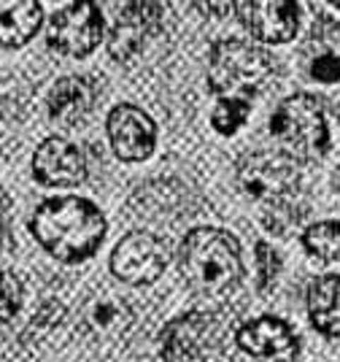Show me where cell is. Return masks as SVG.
<instances>
[{"label": "cell", "mask_w": 340, "mask_h": 362, "mask_svg": "<svg viewBox=\"0 0 340 362\" xmlns=\"http://www.w3.org/2000/svg\"><path fill=\"white\" fill-rule=\"evenodd\" d=\"M30 233L41 249L59 262H84L103 246L108 222L105 214L87 197L57 195L46 197L33 211Z\"/></svg>", "instance_id": "cell-1"}, {"label": "cell", "mask_w": 340, "mask_h": 362, "mask_svg": "<svg viewBox=\"0 0 340 362\" xmlns=\"http://www.w3.org/2000/svg\"><path fill=\"white\" fill-rule=\"evenodd\" d=\"M178 268L187 287L206 298H222L240 284V243L222 227H194L178 252Z\"/></svg>", "instance_id": "cell-2"}, {"label": "cell", "mask_w": 340, "mask_h": 362, "mask_svg": "<svg viewBox=\"0 0 340 362\" xmlns=\"http://www.w3.org/2000/svg\"><path fill=\"white\" fill-rule=\"evenodd\" d=\"M276 71L273 54L262 46L224 38L211 46L208 57V87L222 98H249Z\"/></svg>", "instance_id": "cell-3"}, {"label": "cell", "mask_w": 340, "mask_h": 362, "mask_svg": "<svg viewBox=\"0 0 340 362\" xmlns=\"http://www.w3.org/2000/svg\"><path fill=\"white\" fill-rule=\"evenodd\" d=\"M270 133L283 144V151L297 163L322 160L329 151L324 103L311 92H295L283 98L270 117Z\"/></svg>", "instance_id": "cell-4"}, {"label": "cell", "mask_w": 340, "mask_h": 362, "mask_svg": "<svg viewBox=\"0 0 340 362\" xmlns=\"http://www.w3.org/2000/svg\"><path fill=\"white\" fill-rule=\"evenodd\" d=\"M238 187L254 200L276 203L300 187V163L279 149H254L235 165Z\"/></svg>", "instance_id": "cell-5"}, {"label": "cell", "mask_w": 340, "mask_h": 362, "mask_svg": "<svg viewBox=\"0 0 340 362\" xmlns=\"http://www.w3.org/2000/svg\"><path fill=\"white\" fill-rule=\"evenodd\" d=\"M103 33L105 22L98 3H68L49 19L46 44L62 57L81 60L100 46Z\"/></svg>", "instance_id": "cell-6"}, {"label": "cell", "mask_w": 340, "mask_h": 362, "mask_svg": "<svg viewBox=\"0 0 340 362\" xmlns=\"http://www.w3.org/2000/svg\"><path fill=\"white\" fill-rule=\"evenodd\" d=\"M168 262H170L168 243L146 230H135L124 235L111 252V273L119 281L133 287L157 281L168 268Z\"/></svg>", "instance_id": "cell-7"}, {"label": "cell", "mask_w": 340, "mask_h": 362, "mask_svg": "<svg viewBox=\"0 0 340 362\" xmlns=\"http://www.w3.org/2000/svg\"><path fill=\"white\" fill-rule=\"evenodd\" d=\"M105 133L122 163H143L157 149V124L133 103H119L108 111Z\"/></svg>", "instance_id": "cell-8"}, {"label": "cell", "mask_w": 340, "mask_h": 362, "mask_svg": "<svg viewBox=\"0 0 340 362\" xmlns=\"http://www.w3.org/2000/svg\"><path fill=\"white\" fill-rule=\"evenodd\" d=\"M235 344L249 357L267 362H289L300 354V338L281 317H259L243 322L235 332Z\"/></svg>", "instance_id": "cell-9"}, {"label": "cell", "mask_w": 340, "mask_h": 362, "mask_svg": "<svg viewBox=\"0 0 340 362\" xmlns=\"http://www.w3.org/2000/svg\"><path fill=\"white\" fill-rule=\"evenodd\" d=\"M87 173L84 151L59 136L41 141L33 154V176L44 187H76L87 179Z\"/></svg>", "instance_id": "cell-10"}, {"label": "cell", "mask_w": 340, "mask_h": 362, "mask_svg": "<svg viewBox=\"0 0 340 362\" xmlns=\"http://www.w3.org/2000/svg\"><path fill=\"white\" fill-rule=\"evenodd\" d=\"M243 28L262 44H289L300 28V6L292 0H259L235 6Z\"/></svg>", "instance_id": "cell-11"}, {"label": "cell", "mask_w": 340, "mask_h": 362, "mask_svg": "<svg viewBox=\"0 0 340 362\" xmlns=\"http://www.w3.org/2000/svg\"><path fill=\"white\" fill-rule=\"evenodd\" d=\"M211 335H213V317L211 314H203V311L181 314L165 325L163 335H160V354L165 362L203 357Z\"/></svg>", "instance_id": "cell-12"}, {"label": "cell", "mask_w": 340, "mask_h": 362, "mask_svg": "<svg viewBox=\"0 0 340 362\" xmlns=\"http://www.w3.org/2000/svg\"><path fill=\"white\" fill-rule=\"evenodd\" d=\"M95 84L87 76H62L54 81V87L46 98V108L52 122H57L62 127H74L78 122L89 117V111L95 108Z\"/></svg>", "instance_id": "cell-13"}, {"label": "cell", "mask_w": 340, "mask_h": 362, "mask_svg": "<svg viewBox=\"0 0 340 362\" xmlns=\"http://www.w3.org/2000/svg\"><path fill=\"white\" fill-rule=\"evenodd\" d=\"M160 11L154 3H130L122 8V16L117 19L114 30L108 35V54L117 62H127L141 52V46L151 35V16Z\"/></svg>", "instance_id": "cell-14"}, {"label": "cell", "mask_w": 340, "mask_h": 362, "mask_svg": "<svg viewBox=\"0 0 340 362\" xmlns=\"http://www.w3.org/2000/svg\"><path fill=\"white\" fill-rule=\"evenodd\" d=\"M44 8L35 0H0V46L19 49L41 30Z\"/></svg>", "instance_id": "cell-15"}, {"label": "cell", "mask_w": 340, "mask_h": 362, "mask_svg": "<svg viewBox=\"0 0 340 362\" xmlns=\"http://www.w3.org/2000/svg\"><path fill=\"white\" fill-rule=\"evenodd\" d=\"M308 317L319 332L340 338V273H327L308 287Z\"/></svg>", "instance_id": "cell-16"}, {"label": "cell", "mask_w": 340, "mask_h": 362, "mask_svg": "<svg viewBox=\"0 0 340 362\" xmlns=\"http://www.w3.org/2000/svg\"><path fill=\"white\" fill-rule=\"evenodd\" d=\"M303 246L305 252L316 259H340V222H316V225L305 227L303 233Z\"/></svg>", "instance_id": "cell-17"}, {"label": "cell", "mask_w": 340, "mask_h": 362, "mask_svg": "<svg viewBox=\"0 0 340 362\" xmlns=\"http://www.w3.org/2000/svg\"><path fill=\"white\" fill-rule=\"evenodd\" d=\"M252 114V100L249 98H219V103L211 114V124L219 136H235L246 124Z\"/></svg>", "instance_id": "cell-18"}, {"label": "cell", "mask_w": 340, "mask_h": 362, "mask_svg": "<svg viewBox=\"0 0 340 362\" xmlns=\"http://www.w3.org/2000/svg\"><path fill=\"white\" fill-rule=\"evenodd\" d=\"M303 219H305V209L292 203L289 197L276 200V203H265L262 225H265L270 233H276V235H289Z\"/></svg>", "instance_id": "cell-19"}, {"label": "cell", "mask_w": 340, "mask_h": 362, "mask_svg": "<svg viewBox=\"0 0 340 362\" xmlns=\"http://www.w3.org/2000/svg\"><path fill=\"white\" fill-rule=\"evenodd\" d=\"M254 257H257V289L270 292V287L276 284V279L281 273V257L267 241H259L254 246Z\"/></svg>", "instance_id": "cell-20"}, {"label": "cell", "mask_w": 340, "mask_h": 362, "mask_svg": "<svg viewBox=\"0 0 340 362\" xmlns=\"http://www.w3.org/2000/svg\"><path fill=\"white\" fill-rule=\"evenodd\" d=\"M22 298H25V289L22 281L16 279L14 273L0 271V325L11 322L22 308Z\"/></svg>", "instance_id": "cell-21"}, {"label": "cell", "mask_w": 340, "mask_h": 362, "mask_svg": "<svg viewBox=\"0 0 340 362\" xmlns=\"http://www.w3.org/2000/svg\"><path fill=\"white\" fill-rule=\"evenodd\" d=\"M311 76L322 84H338L340 81V54L324 52L311 62Z\"/></svg>", "instance_id": "cell-22"}, {"label": "cell", "mask_w": 340, "mask_h": 362, "mask_svg": "<svg viewBox=\"0 0 340 362\" xmlns=\"http://www.w3.org/2000/svg\"><path fill=\"white\" fill-rule=\"evenodd\" d=\"M332 187H335V189H340V165L335 168V173H332Z\"/></svg>", "instance_id": "cell-23"}, {"label": "cell", "mask_w": 340, "mask_h": 362, "mask_svg": "<svg viewBox=\"0 0 340 362\" xmlns=\"http://www.w3.org/2000/svg\"><path fill=\"white\" fill-rule=\"evenodd\" d=\"M178 362H211V360H208V354H203V357H189V360H178Z\"/></svg>", "instance_id": "cell-24"}, {"label": "cell", "mask_w": 340, "mask_h": 362, "mask_svg": "<svg viewBox=\"0 0 340 362\" xmlns=\"http://www.w3.org/2000/svg\"><path fill=\"white\" fill-rule=\"evenodd\" d=\"M332 6H335V8H338V11H340V3H332Z\"/></svg>", "instance_id": "cell-25"}]
</instances>
